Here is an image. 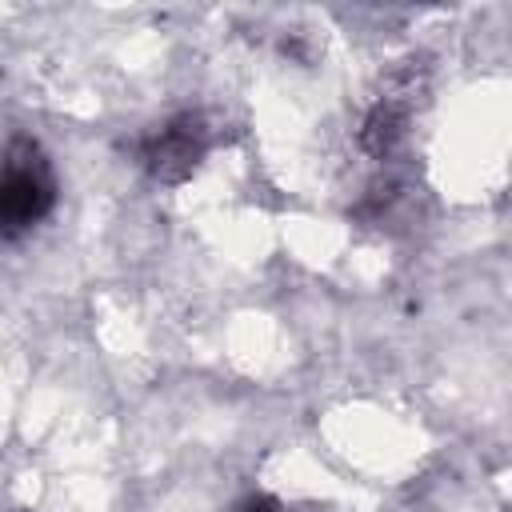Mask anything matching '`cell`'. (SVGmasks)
I'll use <instances>...</instances> for the list:
<instances>
[{"label": "cell", "instance_id": "obj_2", "mask_svg": "<svg viewBox=\"0 0 512 512\" xmlns=\"http://www.w3.org/2000/svg\"><path fill=\"white\" fill-rule=\"evenodd\" d=\"M208 144H212V132H208L204 116H200V112H184V116L168 120L164 128H156V132L140 144V164H144L156 180L180 184V180L200 164V156L208 152Z\"/></svg>", "mask_w": 512, "mask_h": 512}, {"label": "cell", "instance_id": "obj_3", "mask_svg": "<svg viewBox=\"0 0 512 512\" xmlns=\"http://www.w3.org/2000/svg\"><path fill=\"white\" fill-rule=\"evenodd\" d=\"M248 512H276V508H268V504H252Z\"/></svg>", "mask_w": 512, "mask_h": 512}, {"label": "cell", "instance_id": "obj_1", "mask_svg": "<svg viewBox=\"0 0 512 512\" xmlns=\"http://www.w3.org/2000/svg\"><path fill=\"white\" fill-rule=\"evenodd\" d=\"M56 204V176L36 140L16 136L0 156V240H20Z\"/></svg>", "mask_w": 512, "mask_h": 512}]
</instances>
